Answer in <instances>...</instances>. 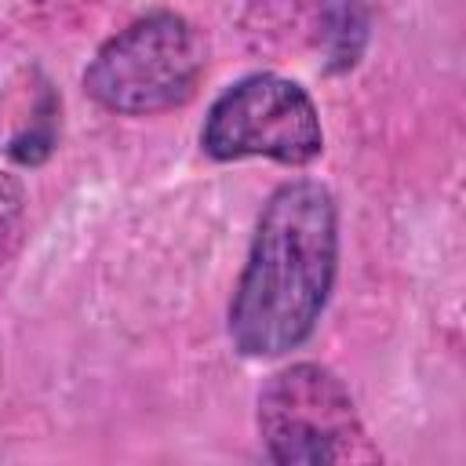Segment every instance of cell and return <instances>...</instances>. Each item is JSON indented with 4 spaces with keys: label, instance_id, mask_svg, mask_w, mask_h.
Wrapping results in <instances>:
<instances>
[{
    "label": "cell",
    "instance_id": "1",
    "mask_svg": "<svg viewBox=\"0 0 466 466\" xmlns=\"http://www.w3.org/2000/svg\"><path fill=\"white\" fill-rule=\"evenodd\" d=\"M339 208L317 178H291L258 211L248 262L229 299V339L244 357L302 346L335 284Z\"/></svg>",
    "mask_w": 466,
    "mask_h": 466
},
{
    "label": "cell",
    "instance_id": "2",
    "mask_svg": "<svg viewBox=\"0 0 466 466\" xmlns=\"http://www.w3.org/2000/svg\"><path fill=\"white\" fill-rule=\"evenodd\" d=\"M204 69V33L175 11H153L95 51L84 69V91L109 113L153 116L186 106Z\"/></svg>",
    "mask_w": 466,
    "mask_h": 466
},
{
    "label": "cell",
    "instance_id": "3",
    "mask_svg": "<svg viewBox=\"0 0 466 466\" xmlns=\"http://www.w3.org/2000/svg\"><path fill=\"white\" fill-rule=\"evenodd\" d=\"M258 433L269 459L284 466L379 459L346 382L313 360L288 364L266 379L258 390Z\"/></svg>",
    "mask_w": 466,
    "mask_h": 466
},
{
    "label": "cell",
    "instance_id": "4",
    "mask_svg": "<svg viewBox=\"0 0 466 466\" xmlns=\"http://www.w3.org/2000/svg\"><path fill=\"white\" fill-rule=\"evenodd\" d=\"M200 149L215 160L269 157L302 167L320 157L324 127L302 84L277 73H251L211 102L200 127Z\"/></svg>",
    "mask_w": 466,
    "mask_h": 466
},
{
    "label": "cell",
    "instance_id": "5",
    "mask_svg": "<svg viewBox=\"0 0 466 466\" xmlns=\"http://www.w3.org/2000/svg\"><path fill=\"white\" fill-rule=\"evenodd\" d=\"M371 33V0H317V44L328 73H346L360 62Z\"/></svg>",
    "mask_w": 466,
    "mask_h": 466
},
{
    "label": "cell",
    "instance_id": "6",
    "mask_svg": "<svg viewBox=\"0 0 466 466\" xmlns=\"http://www.w3.org/2000/svg\"><path fill=\"white\" fill-rule=\"evenodd\" d=\"M25 229V189L11 171H0V262L18 248Z\"/></svg>",
    "mask_w": 466,
    "mask_h": 466
}]
</instances>
